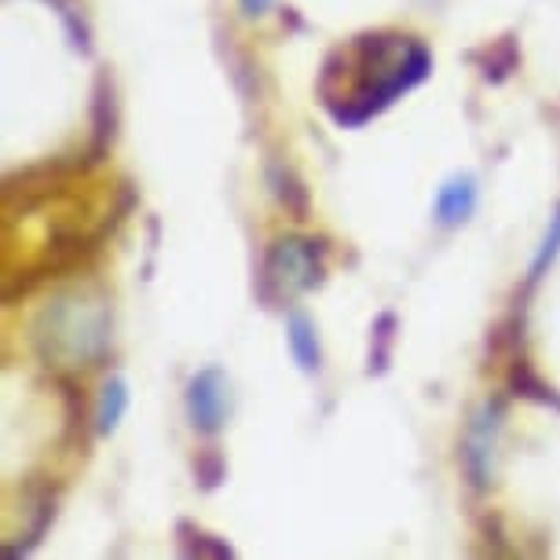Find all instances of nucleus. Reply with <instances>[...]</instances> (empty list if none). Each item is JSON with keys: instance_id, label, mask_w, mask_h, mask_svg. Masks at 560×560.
<instances>
[{"instance_id": "obj_1", "label": "nucleus", "mask_w": 560, "mask_h": 560, "mask_svg": "<svg viewBox=\"0 0 560 560\" xmlns=\"http://www.w3.org/2000/svg\"><path fill=\"white\" fill-rule=\"evenodd\" d=\"M326 62H334V67L341 62V70H348V92L326 103L330 118L345 129H355L385 107H393L404 92L418 89L432 70V56L421 40L388 34V30L355 37V45L337 48Z\"/></svg>"}, {"instance_id": "obj_2", "label": "nucleus", "mask_w": 560, "mask_h": 560, "mask_svg": "<svg viewBox=\"0 0 560 560\" xmlns=\"http://www.w3.org/2000/svg\"><path fill=\"white\" fill-rule=\"evenodd\" d=\"M34 348L45 359V366H56L59 374L96 366L110 348L107 304L89 293H62L37 315Z\"/></svg>"}, {"instance_id": "obj_3", "label": "nucleus", "mask_w": 560, "mask_h": 560, "mask_svg": "<svg viewBox=\"0 0 560 560\" xmlns=\"http://www.w3.org/2000/svg\"><path fill=\"white\" fill-rule=\"evenodd\" d=\"M326 242L304 235L275 238L260 264V301L264 304H293L301 293L315 290L326 275Z\"/></svg>"}, {"instance_id": "obj_4", "label": "nucleus", "mask_w": 560, "mask_h": 560, "mask_svg": "<svg viewBox=\"0 0 560 560\" xmlns=\"http://www.w3.org/2000/svg\"><path fill=\"white\" fill-rule=\"evenodd\" d=\"M505 404L502 399H488L477 415L469 418L462 440V469L469 477L472 491H488L494 483V447H499V432H502Z\"/></svg>"}, {"instance_id": "obj_5", "label": "nucleus", "mask_w": 560, "mask_h": 560, "mask_svg": "<svg viewBox=\"0 0 560 560\" xmlns=\"http://www.w3.org/2000/svg\"><path fill=\"white\" fill-rule=\"evenodd\" d=\"M187 415H191V425L202 432V436H217V432L228 425L231 385H228L224 370L206 366L187 382Z\"/></svg>"}, {"instance_id": "obj_6", "label": "nucleus", "mask_w": 560, "mask_h": 560, "mask_svg": "<svg viewBox=\"0 0 560 560\" xmlns=\"http://www.w3.org/2000/svg\"><path fill=\"white\" fill-rule=\"evenodd\" d=\"M477 198H480L477 179H472V176H454V179H447V184L440 187L436 209H432V213H436V220L443 228H458L472 213H477Z\"/></svg>"}, {"instance_id": "obj_7", "label": "nucleus", "mask_w": 560, "mask_h": 560, "mask_svg": "<svg viewBox=\"0 0 560 560\" xmlns=\"http://www.w3.org/2000/svg\"><path fill=\"white\" fill-rule=\"evenodd\" d=\"M287 345H290V355L298 359V366L304 374H315L323 366V352H319V337H315V323L308 315L301 312H290L287 319Z\"/></svg>"}, {"instance_id": "obj_8", "label": "nucleus", "mask_w": 560, "mask_h": 560, "mask_svg": "<svg viewBox=\"0 0 560 560\" xmlns=\"http://www.w3.org/2000/svg\"><path fill=\"white\" fill-rule=\"evenodd\" d=\"M92 121H96V129H92V162H100L103 154L110 151V140H114V84L107 73H100L96 78V103H92Z\"/></svg>"}, {"instance_id": "obj_9", "label": "nucleus", "mask_w": 560, "mask_h": 560, "mask_svg": "<svg viewBox=\"0 0 560 560\" xmlns=\"http://www.w3.org/2000/svg\"><path fill=\"white\" fill-rule=\"evenodd\" d=\"M125 410H129V385H125L121 377H110V382L100 388V404H96V432L100 436H110V432L121 425Z\"/></svg>"}, {"instance_id": "obj_10", "label": "nucleus", "mask_w": 560, "mask_h": 560, "mask_svg": "<svg viewBox=\"0 0 560 560\" xmlns=\"http://www.w3.org/2000/svg\"><path fill=\"white\" fill-rule=\"evenodd\" d=\"M510 388H513L516 396L535 399V404H546V407H557L560 410V396L542 382V377L535 374L527 359H516V363H513V370H510Z\"/></svg>"}, {"instance_id": "obj_11", "label": "nucleus", "mask_w": 560, "mask_h": 560, "mask_svg": "<svg viewBox=\"0 0 560 560\" xmlns=\"http://www.w3.org/2000/svg\"><path fill=\"white\" fill-rule=\"evenodd\" d=\"M268 179H271L275 195H279V202L287 206L293 217H298V220L308 217V191H304V184L290 173L287 165H271L268 168Z\"/></svg>"}, {"instance_id": "obj_12", "label": "nucleus", "mask_w": 560, "mask_h": 560, "mask_svg": "<svg viewBox=\"0 0 560 560\" xmlns=\"http://www.w3.org/2000/svg\"><path fill=\"white\" fill-rule=\"evenodd\" d=\"M393 345H396V315L382 312L370 330V374H385L388 359H393Z\"/></svg>"}, {"instance_id": "obj_13", "label": "nucleus", "mask_w": 560, "mask_h": 560, "mask_svg": "<svg viewBox=\"0 0 560 560\" xmlns=\"http://www.w3.org/2000/svg\"><path fill=\"white\" fill-rule=\"evenodd\" d=\"M521 67V51H516V40L513 37H502L494 40L488 48V62H483V78L488 81H502Z\"/></svg>"}, {"instance_id": "obj_14", "label": "nucleus", "mask_w": 560, "mask_h": 560, "mask_svg": "<svg viewBox=\"0 0 560 560\" xmlns=\"http://www.w3.org/2000/svg\"><path fill=\"white\" fill-rule=\"evenodd\" d=\"M179 542H184V553L187 557H235V549H231L228 542H217L213 535H202L195 532L191 524H179Z\"/></svg>"}, {"instance_id": "obj_15", "label": "nucleus", "mask_w": 560, "mask_h": 560, "mask_svg": "<svg viewBox=\"0 0 560 560\" xmlns=\"http://www.w3.org/2000/svg\"><path fill=\"white\" fill-rule=\"evenodd\" d=\"M557 253H560V209H557L553 224H549V231H546L542 246H538V257H535V264H532V282L542 279L546 268H549V264H553Z\"/></svg>"}, {"instance_id": "obj_16", "label": "nucleus", "mask_w": 560, "mask_h": 560, "mask_svg": "<svg viewBox=\"0 0 560 560\" xmlns=\"http://www.w3.org/2000/svg\"><path fill=\"white\" fill-rule=\"evenodd\" d=\"M195 472H198V480H202V488L206 491H213L220 480H224V462H220V454L217 451H206L202 458L195 462Z\"/></svg>"}, {"instance_id": "obj_17", "label": "nucleus", "mask_w": 560, "mask_h": 560, "mask_svg": "<svg viewBox=\"0 0 560 560\" xmlns=\"http://www.w3.org/2000/svg\"><path fill=\"white\" fill-rule=\"evenodd\" d=\"M242 4V15H249V19H257V15H264L271 8V0H238Z\"/></svg>"}]
</instances>
